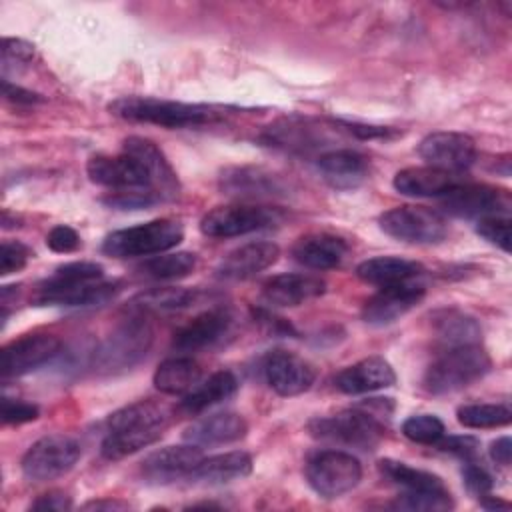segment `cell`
Listing matches in <instances>:
<instances>
[{
    "label": "cell",
    "mask_w": 512,
    "mask_h": 512,
    "mask_svg": "<svg viewBox=\"0 0 512 512\" xmlns=\"http://www.w3.org/2000/svg\"><path fill=\"white\" fill-rule=\"evenodd\" d=\"M122 152L138 158L142 166L148 170L152 188L160 196V200H170L178 194V178L172 170L170 162L162 154V150L148 138L142 136H128L122 142Z\"/></svg>",
    "instance_id": "25"
},
{
    "label": "cell",
    "mask_w": 512,
    "mask_h": 512,
    "mask_svg": "<svg viewBox=\"0 0 512 512\" xmlns=\"http://www.w3.org/2000/svg\"><path fill=\"white\" fill-rule=\"evenodd\" d=\"M396 374L392 364L382 356H368L362 358L346 368H342L334 376V386L342 394H368L376 390H384L394 386Z\"/></svg>",
    "instance_id": "21"
},
{
    "label": "cell",
    "mask_w": 512,
    "mask_h": 512,
    "mask_svg": "<svg viewBox=\"0 0 512 512\" xmlns=\"http://www.w3.org/2000/svg\"><path fill=\"white\" fill-rule=\"evenodd\" d=\"M510 456H512V440L508 436H502L498 440H494L490 444V458L500 464V466H508L510 464Z\"/></svg>",
    "instance_id": "53"
},
{
    "label": "cell",
    "mask_w": 512,
    "mask_h": 512,
    "mask_svg": "<svg viewBox=\"0 0 512 512\" xmlns=\"http://www.w3.org/2000/svg\"><path fill=\"white\" fill-rule=\"evenodd\" d=\"M438 450L448 452L452 456H458L462 460H472L480 448V442L474 436H442L436 442Z\"/></svg>",
    "instance_id": "48"
},
{
    "label": "cell",
    "mask_w": 512,
    "mask_h": 512,
    "mask_svg": "<svg viewBox=\"0 0 512 512\" xmlns=\"http://www.w3.org/2000/svg\"><path fill=\"white\" fill-rule=\"evenodd\" d=\"M202 370L190 356H172L158 364L152 382L156 390L170 396H184L200 382Z\"/></svg>",
    "instance_id": "33"
},
{
    "label": "cell",
    "mask_w": 512,
    "mask_h": 512,
    "mask_svg": "<svg viewBox=\"0 0 512 512\" xmlns=\"http://www.w3.org/2000/svg\"><path fill=\"white\" fill-rule=\"evenodd\" d=\"M456 418L462 426L466 428H476V430H484V428H500V426H508L512 420V410L506 402H498V404H464L456 410Z\"/></svg>",
    "instance_id": "38"
},
{
    "label": "cell",
    "mask_w": 512,
    "mask_h": 512,
    "mask_svg": "<svg viewBox=\"0 0 512 512\" xmlns=\"http://www.w3.org/2000/svg\"><path fill=\"white\" fill-rule=\"evenodd\" d=\"M222 194L238 200H268L288 194L282 176L260 166H232L222 170L218 178Z\"/></svg>",
    "instance_id": "15"
},
{
    "label": "cell",
    "mask_w": 512,
    "mask_h": 512,
    "mask_svg": "<svg viewBox=\"0 0 512 512\" xmlns=\"http://www.w3.org/2000/svg\"><path fill=\"white\" fill-rule=\"evenodd\" d=\"M392 398H370L354 408L308 422V432L324 442L358 450H374L386 432V422L394 410Z\"/></svg>",
    "instance_id": "1"
},
{
    "label": "cell",
    "mask_w": 512,
    "mask_h": 512,
    "mask_svg": "<svg viewBox=\"0 0 512 512\" xmlns=\"http://www.w3.org/2000/svg\"><path fill=\"white\" fill-rule=\"evenodd\" d=\"M46 244L50 250L54 252H60V254H68V252H74L80 248V236L78 232L68 226V224H58L54 226L48 236H46Z\"/></svg>",
    "instance_id": "49"
},
{
    "label": "cell",
    "mask_w": 512,
    "mask_h": 512,
    "mask_svg": "<svg viewBox=\"0 0 512 512\" xmlns=\"http://www.w3.org/2000/svg\"><path fill=\"white\" fill-rule=\"evenodd\" d=\"M396 506L408 508V510L442 512V510L454 508V500L448 488H440V490H422V492H402Z\"/></svg>",
    "instance_id": "40"
},
{
    "label": "cell",
    "mask_w": 512,
    "mask_h": 512,
    "mask_svg": "<svg viewBox=\"0 0 512 512\" xmlns=\"http://www.w3.org/2000/svg\"><path fill=\"white\" fill-rule=\"evenodd\" d=\"M462 478H464V484L468 488V492H472L474 496H488L494 488V478L490 476V472L476 464L474 460H466V466L462 468Z\"/></svg>",
    "instance_id": "46"
},
{
    "label": "cell",
    "mask_w": 512,
    "mask_h": 512,
    "mask_svg": "<svg viewBox=\"0 0 512 512\" xmlns=\"http://www.w3.org/2000/svg\"><path fill=\"white\" fill-rule=\"evenodd\" d=\"M182 238L184 228L178 220L156 218L144 224L110 232L102 242V252L114 258L156 256L178 246Z\"/></svg>",
    "instance_id": "5"
},
{
    "label": "cell",
    "mask_w": 512,
    "mask_h": 512,
    "mask_svg": "<svg viewBox=\"0 0 512 512\" xmlns=\"http://www.w3.org/2000/svg\"><path fill=\"white\" fill-rule=\"evenodd\" d=\"M156 202H160V198L152 190H114L110 196L104 198V204H108L110 208H120V210L148 208Z\"/></svg>",
    "instance_id": "43"
},
{
    "label": "cell",
    "mask_w": 512,
    "mask_h": 512,
    "mask_svg": "<svg viewBox=\"0 0 512 512\" xmlns=\"http://www.w3.org/2000/svg\"><path fill=\"white\" fill-rule=\"evenodd\" d=\"M38 414H40V410H38L36 404H30V402H24V400H18V398L2 396L0 416H2L4 424H16V426L26 424V422L36 420Z\"/></svg>",
    "instance_id": "44"
},
{
    "label": "cell",
    "mask_w": 512,
    "mask_h": 512,
    "mask_svg": "<svg viewBox=\"0 0 512 512\" xmlns=\"http://www.w3.org/2000/svg\"><path fill=\"white\" fill-rule=\"evenodd\" d=\"M62 348L60 338L54 334H24L8 342L0 352V374L2 380L24 376L48 360H52Z\"/></svg>",
    "instance_id": "12"
},
{
    "label": "cell",
    "mask_w": 512,
    "mask_h": 512,
    "mask_svg": "<svg viewBox=\"0 0 512 512\" xmlns=\"http://www.w3.org/2000/svg\"><path fill=\"white\" fill-rule=\"evenodd\" d=\"M442 206L448 214L458 218H486V216H508L510 192L488 184L458 182L442 196Z\"/></svg>",
    "instance_id": "10"
},
{
    "label": "cell",
    "mask_w": 512,
    "mask_h": 512,
    "mask_svg": "<svg viewBox=\"0 0 512 512\" xmlns=\"http://www.w3.org/2000/svg\"><path fill=\"white\" fill-rule=\"evenodd\" d=\"M34 58V46L20 38H4L2 40V72L10 68V64L26 66Z\"/></svg>",
    "instance_id": "47"
},
{
    "label": "cell",
    "mask_w": 512,
    "mask_h": 512,
    "mask_svg": "<svg viewBox=\"0 0 512 512\" xmlns=\"http://www.w3.org/2000/svg\"><path fill=\"white\" fill-rule=\"evenodd\" d=\"M108 110L122 120L146 122L164 128H196L212 124L220 118L218 110L204 104H188L152 96H122L116 98Z\"/></svg>",
    "instance_id": "3"
},
{
    "label": "cell",
    "mask_w": 512,
    "mask_h": 512,
    "mask_svg": "<svg viewBox=\"0 0 512 512\" xmlns=\"http://www.w3.org/2000/svg\"><path fill=\"white\" fill-rule=\"evenodd\" d=\"M70 508H72V498L62 490L44 492L30 504V510H42V512H66Z\"/></svg>",
    "instance_id": "50"
},
{
    "label": "cell",
    "mask_w": 512,
    "mask_h": 512,
    "mask_svg": "<svg viewBox=\"0 0 512 512\" xmlns=\"http://www.w3.org/2000/svg\"><path fill=\"white\" fill-rule=\"evenodd\" d=\"M80 444L68 434H48L36 440L22 456L20 468L30 482H50L74 468Z\"/></svg>",
    "instance_id": "8"
},
{
    "label": "cell",
    "mask_w": 512,
    "mask_h": 512,
    "mask_svg": "<svg viewBox=\"0 0 512 512\" xmlns=\"http://www.w3.org/2000/svg\"><path fill=\"white\" fill-rule=\"evenodd\" d=\"M248 424L244 416L236 412H216L192 422L182 438L194 446H222L238 442L246 436Z\"/></svg>",
    "instance_id": "26"
},
{
    "label": "cell",
    "mask_w": 512,
    "mask_h": 512,
    "mask_svg": "<svg viewBox=\"0 0 512 512\" xmlns=\"http://www.w3.org/2000/svg\"><path fill=\"white\" fill-rule=\"evenodd\" d=\"M152 338L154 332L146 314L130 312V318L116 326L94 350V370L102 374H116L132 368L146 356Z\"/></svg>",
    "instance_id": "4"
},
{
    "label": "cell",
    "mask_w": 512,
    "mask_h": 512,
    "mask_svg": "<svg viewBox=\"0 0 512 512\" xmlns=\"http://www.w3.org/2000/svg\"><path fill=\"white\" fill-rule=\"evenodd\" d=\"M378 470L382 472L384 478H388L392 484L400 486L404 492H422V490H440V488H446L442 478L432 474V472H426V470H420V468H412L404 462H398V460H380L378 462Z\"/></svg>",
    "instance_id": "36"
},
{
    "label": "cell",
    "mask_w": 512,
    "mask_h": 512,
    "mask_svg": "<svg viewBox=\"0 0 512 512\" xmlns=\"http://www.w3.org/2000/svg\"><path fill=\"white\" fill-rule=\"evenodd\" d=\"M238 390V378L230 370H218L210 374L206 380L198 382L188 394L180 400V410L188 416L200 414L222 400H228Z\"/></svg>",
    "instance_id": "31"
},
{
    "label": "cell",
    "mask_w": 512,
    "mask_h": 512,
    "mask_svg": "<svg viewBox=\"0 0 512 512\" xmlns=\"http://www.w3.org/2000/svg\"><path fill=\"white\" fill-rule=\"evenodd\" d=\"M420 158L434 168L462 174L476 162V142L464 132L440 130L424 136L418 144Z\"/></svg>",
    "instance_id": "11"
},
{
    "label": "cell",
    "mask_w": 512,
    "mask_h": 512,
    "mask_svg": "<svg viewBox=\"0 0 512 512\" xmlns=\"http://www.w3.org/2000/svg\"><path fill=\"white\" fill-rule=\"evenodd\" d=\"M120 292V282L92 280L66 286L40 284L36 304L40 306H100Z\"/></svg>",
    "instance_id": "20"
},
{
    "label": "cell",
    "mask_w": 512,
    "mask_h": 512,
    "mask_svg": "<svg viewBox=\"0 0 512 512\" xmlns=\"http://www.w3.org/2000/svg\"><path fill=\"white\" fill-rule=\"evenodd\" d=\"M344 128H348L352 134H356L362 140H372V138H394L398 132L386 126H366V124H356V122H342Z\"/></svg>",
    "instance_id": "52"
},
{
    "label": "cell",
    "mask_w": 512,
    "mask_h": 512,
    "mask_svg": "<svg viewBox=\"0 0 512 512\" xmlns=\"http://www.w3.org/2000/svg\"><path fill=\"white\" fill-rule=\"evenodd\" d=\"M2 94L8 102H14V104H38V102H44V98L32 90H26L18 84H12L8 78H2Z\"/></svg>",
    "instance_id": "51"
},
{
    "label": "cell",
    "mask_w": 512,
    "mask_h": 512,
    "mask_svg": "<svg viewBox=\"0 0 512 512\" xmlns=\"http://www.w3.org/2000/svg\"><path fill=\"white\" fill-rule=\"evenodd\" d=\"M262 376L276 394L298 396L312 388L316 368L312 362L294 352L272 350L262 358Z\"/></svg>",
    "instance_id": "13"
},
{
    "label": "cell",
    "mask_w": 512,
    "mask_h": 512,
    "mask_svg": "<svg viewBox=\"0 0 512 512\" xmlns=\"http://www.w3.org/2000/svg\"><path fill=\"white\" fill-rule=\"evenodd\" d=\"M280 256V248L274 242L258 240L248 242L224 256L216 268V276L224 280H248L270 268Z\"/></svg>",
    "instance_id": "24"
},
{
    "label": "cell",
    "mask_w": 512,
    "mask_h": 512,
    "mask_svg": "<svg viewBox=\"0 0 512 512\" xmlns=\"http://www.w3.org/2000/svg\"><path fill=\"white\" fill-rule=\"evenodd\" d=\"M306 482L324 498H338L362 480V464L344 450H322L306 462Z\"/></svg>",
    "instance_id": "9"
},
{
    "label": "cell",
    "mask_w": 512,
    "mask_h": 512,
    "mask_svg": "<svg viewBox=\"0 0 512 512\" xmlns=\"http://www.w3.org/2000/svg\"><path fill=\"white\" fill-rule=\"evenodd\" d=\"M348 250L350 248L344 238L328 232H316L298 238L292 246V256L306 268L332 270L344 262Z\"/></svg>",
    "instance_id": "27"
},
{
    "label": "cell",
    "mask_w": 512,
    "mask_h": 512,
    "mask_svg": "<svg viewBox=\"0 0 512 512\" xmlns=\"http://www.w3.org/2000/svg\"><path fill=\"white\" fill-rule=\"evenodd\" d=\"M282 220L284 212L280 208L256 202H238L216 206L206 212L200 220V232L208 238H234L278 226Z\"/></svg>",
    "instance_id": "6"
},
{
    "label": "cell",
    "mask_w": 512,
    "mask_h": 512,
    "mask_svg": "<svg viewBox=\"0 0 512 512\" xmlns=\"http://www.w3.org/2000/svg\"><path fill=\"white\" fill-rule=\"evenodd\" d=\"M482 506H484L486 510H508V508H510V504H508L506 500H500V498H496V496H492V494H488V496L482 498Z\"/></svg>",
    "instance_id": "55"
},
{
    "label": "cell",
    "mask_w": 512,
    "mask_h": 512,
    "mask_svg": "<svg viewBox=\"0 0 512 512\" xmlns=\"http://www.w3.org/2000/svg\"><path fill=\"white\" fill-rule=\"evenodd\" d=\"M316 168L324 182L336 190H354L370 174L368 158L352 148H332L318 156Z\"/></svg>",
    "instance_id": "19"
},
{
    "label": "cell",
    "mask_w": 512,
    "mask_h": 512,
    "mask_svg": "<svg viewBox=\"0 0 512 512\" xmlns=\"http://www.w3.org/2000/svg\"><path fill=\"white\" fill-rule=\"evenodd\" d=\"M164 428L166 426H152V424H130V426L108 428L100 444V454L106 460H122L160 440Z\"/></svg>",
    "instance_id": "30"
},
{
    "label": "cell",
    "mask_w": 512,
    "mask_h": 512,
    "mask_svg": "<svg viewBox=\"0 0 512 512\" xmlns=\"http://www.w3.org/2000/svg\"><path fill=\"white\" fill-rule=\"evenodd\" d=\"M232 328V314L224 308H212L194 316L172 338V348L178 352H198L218 344Z\"/></svg>",
    "instance_id": "18"
},
{
    "label": "cell",
    "mask_w": 512,
    "mask_h": 512,
    "mask_svg": "<svg viewBox=\"0 0 512 512\" xmlns=\"http://www.w3.org/2000/svg\"><path fill=\"white\" fill-rule=\"evenodd\" d=\"M490 368L492 358L480 342L444 346V350L426 368L422 386L426 392L434 396L452 394L484 378L490 372Z\"/></svg>",
    "instance_id": "2"
},
{
    "label": "cell",
    "mask_w": 512,
    "mask_h": 512,
    "mask_svg": "<svg viewBox=\"0 0 512 512\" xmlns=\"http://www.w3.org/2000/svg\"><path fill=\"white\" fill-rule=\"evenodd\" d=\"M130 508L128 502L114 500V498H100V500H90L82 504V510H126Z\"/></svg>",
    "instance_id": "54"
},
{
    "label": "cell",
    "mask_w": 512,
    "mask_h": 512,
    "mask_svg": "<svg viewBox=\"0 0 512 512\" xmlns=\"http://www.w3.org/2000/svg\"><path fill=\"white\" fill-rule=\"evenodd\" d=\"M476 232L490 244L510 252V216H486L476 222Z\"/></svg>",
    "instance_id": "42"
},
{
    "label": "cell",
    "mask_w": 512,
    "mask_h": 512,
    "mask_svg": "<svg viewBox=\"0 0 512 512\" xmlns=\"http://www.w3.org/2000/svg\"><path fill=\"white\" fill-rule=\"evenodd\" d=\"M426 294L420 280L382 286L362 306V320L370 326H388L410 312Z\"/></svg>",
    "instance_id": "16"
},
{
    "label": "cell",
    "mask_w": 512,
    "mask_h": 512,
    "mask_svg": "<svg viewBox=\"0 0 512 512\" xmlns=\"http://www.w3.org/2000/svg\"><path fill=\"white\" fill-rule=\"evenodd\" d=\"M402 434L416 444H436L446 434V428L434 414H414L402 422Z\"/></svg>",
    "instance_id": "39"
},
{
    "label": "cell",
    "mask_w": 512,
    "mask_h": 512,
    "mask_svg": "<svg viewBox=\"0 0 512 512\" xmlns=\"http://www.w3.org/2000/svg\"><path fill=\"white\" fill-rule=\"evenodd\" d=\"M434 328L444 346L478 344L482 340V328L476 318L460 310H442L434 316Z\"/></svg>",
    "instance_id": "35"
},
{
    "label": "cell",
    "mask_w": 512,
    "mask_h": 512,
    "mask_svg": "<svg viewBox=\"0 0 512 512\" xmlns=\"http://www.w3.org/2000/svg\"><path fill=\"white\" fill-rule=\"evenodd\" d=\"M378 224L384 234L408 244H438L448 236L446 218L426 206H396L380 214Z\"/></svg>",
    "instance_id": "7"
},
{
    "label": "cell",
    "mask_w": 512,
    "mask_h": 512,
    "mask_svg": "<svg viewBox=\"0 0 512 512\" xmlns=\"http://www.w3.org/2000/svg\"><path fill=\"white\" fill-rule=\"evenodd\" d=\"M104 278V268L96 262H70L64 266H58L46 280L44 284H54V286H66V284H78V282H92V280H102Z\"/></svg>",
    "instance_id": "41"
},
{
    "label": "cell",
    "mask_w": 512,
    "mask_h": 512,
    "mask_svg": "<svg viewBox=\"0 0 512 512\" xmlns=\"http://www.w3.org/2000/svg\"><path fill=\"white\" fill-rule=\"evenodd\" d=\"M30 258V248L18 240H4L0 246V274L8 276L26 266Z\"/></svg>",
    "instance_id": "45"
},
{
    "label": "cell",
    "mask_w": 512,
    "mask_h": 512,
    "mask_svg": "<svg viewBox=\"0 0 512 512\" xmlns=\"http://www.w3.org/2000/svg\"><path fill=\"white\" fill-rule=\"evenodd\" d=\"M326 292V282L314 274L288 272L268 278L262 284V300L270 306H300Z\"/></svg>",
    "instance_id": "23"
},
{
    "label": "cell",
    "mask_w": 512,
    "mask_h": 512,
    "mask_svg": "<svg viewBox=\"0 0 512 512\" xmlns=\"http://www.w3.org/2000/svg\"><path fill=\"white\" fill-rule=\"evenodd\" d=\"M264 142L286 152L304 154L328 146L332 138L328 136V128L318 126L312 120L284 118L266 130Z\"/></svg>",
    "instance_id": "22"
},
{
    "label": "cell",
    "mask_w": 512,
    "mask_h": 512,
    "mask_svg": "<svg viewBox=\"0 0 512 512\" xmlns=\"http://www.w3.org/2000/svg\"><path fill=\"white\" fill-rule=\"evenodd\" d=\"M458 182V174L444 172L434 166H410L396 172L392 184L396 192L414 198H442Z\"/></svg>",
    "instance_id": "28"
},
{
    "label": "cell",
    "mask_w": 512,
    "mask_h": 512,
    "mask_svg": "<svg viewBox=\"0 0 512 512\" xmlns=\"http://www.w3.org/2000/svg\"><path fill=\"white\" fill-rule=\"evenodd\" d=\"M202 458L200 446L188 442L182 446H166L144 458L142 476L152 484H168L178 478H188Z\"/></svg>",
    "instance_id": "17"
},
{
    "label": "cell",
    "mask_w": 512,
    "mask_h": 512,
    "mask_svg": "<svg viewBox=\"0 0 512 512\" xmlns=\"http://www.w3.org/2000/svg\"><path fill=\"white\" fill-rule=\"evenodd\" d=\"M196 254L194 252H162L138 266V272L150 280H178L188 276L196 268Z\"/></svg>",
    "instance_id": "37"
},
{
    "label": "cell",
    "mask_w": 512,
    "mask_h": 512,
    "mask_svg": "<svg viewBox=\"0 0 512 512\" xmlns=\"http://www.w3.org/2000/svg\"><path fill=\"white\" fill-rule=\"evenodd\" d=\"M196 300L194 288H180V286H164L140 292L130 300L128 310L140 314L152 312H174L190 306Z\"/></svg>",
    "instance_id": "34"
},
{
    "label": "cell",
    "mask_w": 512,
    "mask_h": 512,
    "mask_svg": "<svg viewBox=\"0 0 512 512\" xmlns=\"http://www.w3.org/2000/svg\"><path fill=\"white\" fill-rule=\"evenodd\" d=\"M424 274V266L398 256H376L356 266V276L374 286H392L410 280H418Z\"/></svg>",
    "instance_id": "29"
},
{
    "label": "cell",
    "mask_w": 512,
    "mask_h": 512,
    "mask_svg": "<svg viewBox=\"0 0 512 512\" xmlns=\"http://www.w3.org/2000/svg\"><path fill=\"white\" fill-rule=\"evenodd\" d=\"M250 472H252V456L242 450H232V452H222L208 458L204 456L188 478L200 480L206 484H224V482L246 478Z\"/></svg>",
    "instance_id": "32"
},
{
    "label": "cell",
    "mask_w": 512,
    "mask_h": 512,
    "mask_svg": "<svg viewBox=\"0 0 512 512\" xmlns=\"http://www.w3.org/2000/svg\"><path fill=\"white\" fill-rule=\"evenodd\" d=\"M86 174L94 184L112 190H152V180L142 162L126 152L118 156L96 154L86 164ZM160 198V196H158Z\"/></svg>",
    "instance_id": "14"
}]
</instances>
